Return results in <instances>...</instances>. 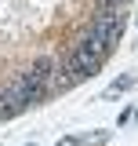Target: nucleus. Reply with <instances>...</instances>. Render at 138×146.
Returning a JSON list of instances; mask_svg holds the SVG:
<instances>
[{
	"label": "nucleus",
	"instance_id": "20e7f679",
	"mask_svg": "<svg viewBox=\"0 0 138 146\" xmlns=\"http://www.w3.org/2000/svg\"><path fill=\"white\" fill-rule=\"evenodd\" d=\"M29 73H33V80H36V84H44V88L51 91V77L58 73V62H55L51 55H44V58H36L33 66H29Z\"/></svg>",
	"mask_w": 138,
	"mask_h": 146
},
{
	"label": "nucleus",
	"instance_id": "f03ea898",
	"mask_svg": "<svg viewBox=\"0 0 138 146\" xmlns=\"http://www.w3.org/2000/svg\"><path fill=\"white\" fill-rule=\"evenodd\" d=\"M124 11L120 7H98V15L91 18V26H87V36H95V40H102L105 48L113 51L116 44H120V36H124Z\"/></svg>",
	"mask_w": 138,
	"mask_h": 146
},
{
	"label": "nucleus",
	"instance_id": "f257e3e1",
	"mask_svg": "<svg viewBox=\"0 0 138 146\" xmlns=\"http://www.w3.org/2000/svg\"><path fill=\"white\" fill-rule=\"evenodd\" d=\"M105 55H109V48H105L102 40H95V36H84L73 51L66 55V66L76 80H84V77H95V73L102 70V62H105Z\"/></svg>",
	"mask_w": 138,
	"mask_h": 146
},
{
	"label": "nucleus",
	"instance_id": "7ed1b4c3",
	"mask_svg": "<svg viewBox=\"0 0 138 146\" xmlns=\"http://www.w3.org/2000/svg\"><path fill=\"white\" fill-rule=\"evenodd\" d=\"M7 91H11V99H15V102H18L22 110H26V106H36V102H40V99L47 95V88H44V84H36L29 70H26V73H18L15 80L7 84Z\"/></svg>",
	"mask_w": 138,
	"mask_h": 146
},
{
	"label": "nucleus",
	"instance_id": "39448f33",
	"mask_svg": "<svg viewBox=\"0 0 138 146\" xmlns=\"http://www.w3.org/2000/svg\"><path fill=\"white\" fill-rule=\"evenodd\" d=\"M15 113H22V106L11 99L7 88H0V121H7V117H15Z\"/></svg>",
	"mask_w": 138,
	"mask_h": 146
}]
</instances>
